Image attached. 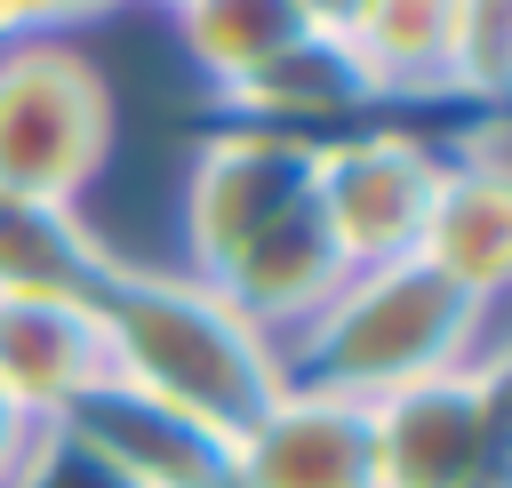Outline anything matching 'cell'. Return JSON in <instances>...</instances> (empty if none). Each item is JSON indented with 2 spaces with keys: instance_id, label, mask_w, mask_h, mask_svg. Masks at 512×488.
<instances>
[{
  "instance_id": "1",
  "label": "cell",
  "mask_w": 512,
  "mask_h": 488,
  "mask_svg": "<svg viewBox=\"0 0 512 488\" xmlns=\"http://www.w3.org/2000/svg\"><path fill=\"white\" fill-rule=\"evenodd\" d=\"M88 312L104 336V376H120V384H136V392H152L232 440L288 392L280 336H264L248 312H232L184 264L112 256V272L88 288Z\"/></svg>"
},
{
  "instance_id": "2",
  "label": "cell",
  "mask_w": 512,
  "mask_h": 488,
  "mask_svg": "<svg viewBox=\"0 0 512 488\" xmlns=\"http://www.w3.org/2000/svg\"><path fill=\"white\" fill-rule=\"evenodd\" d=\"M472 352H488V304L456 296L416 256L344 272L336 296L280 344L288 384L336 392L352 408H376V400H392L424 376H448Z\"/></svg>"
},
{
  "instance_id": "3",
  "label": "cell",
  "mask_w": 512,
  "mask_h": 488,
  "mask_svg": "<svg viewBox=\"0 0 512 488\" xmlns=\"http://www.w3.org/2000/svg\"><path fill=\"white\" fill-rule=\"evenodd\" d=\"M104 160H112L104 72L56 32L0 48V192L80 200Z\"/></svg>"
},
{
  "instance_id": "4",
  "label": "cell",
  "mask_w": 512,
  "mask_h": 488,
  "mask_svg": "<svg viewBox=\"0 0 512 488\" xmlns=\"http://www.w3.org/2000/svg\"><path fill=\"white\" fill-rule=\"evenodd\" d=\"M376 488H512L504 424V352H472L448 376H424L368 408Z\"/></svg>"
},
{
  "instance_id": "5",
  "label": "cell",
  "mask_w": 512,
  "mask_h": 488,
  "mask_svg": "<svg viewBox=\"0 0 512 488\" xmlns=\"http://www.w3.org/2000/svg\"><path fill=\"white\" fill-rule=\"evenodd\" d=\"M440 176H448V152L416 128L368 120V128L312 144V208L352 272L416 256V232L440 200Z\"/></svg>"
},
{
  "instance_id": "6",
  "label": "cell",
  "mask_w": 512,
  "mask_h": 488,
  "mask_svg": "<svg viewBox=\"0 0 512 488\" xmlns=\"http://www.w3.org/2000/svg\"><path fill=\"white\" fill-rule=\"evenodd\" d=\"M304 200H312V144L280 136V128L224 120L192 152V176H184V248H192L184 272L208 280L216 264H232L256 232H272Z\"/></svg>"
},
{
  "instance_id": "7",
  "label": "cell",
  "mask_w": 512,
  "mask_h": 488,
  "mask_svg": "<svg viewBox=\"0 0 512 488\" xmlns=\"http://www.w3.org/2000/svg\"><path fill=\"white\" fill-rule=\"evenodd\" d=\"M120 488H232V432L120 384L96 376L64 416H56Z\"/></svg>"
},
{
  "instance_id": "8",
  "label": "cell",
  "mask_w": 512,
  "mask_h": 488,
  "mask_svg": "<svg viewBox=\"0 0 512 488\" xmlns=\"http://www.w3.org/2000/svg\"><path fill=\"white\" fill-rule=\"evenodd\" d=\"M216 96H224V120L280 128V136H304V144H328V136L368 128L384 112V88L368 80L360 48L328 40V32H296L272 64H256L248 80H232Z\"/></svg>"
},
{
  "instance_id": "9",
  "label": "cell",
  "mask_w": 512,
  "mask_h": 488,
  "mask_svg": "<svg viewBox=\"0 0 512 488\" xmlns=\"http://www.w3.org/2000/svg\"><path fill=\"white\" fill-rule=\"evenodd\" d=\"M232 488H376L368 408L312 392V384H288L232 440Z\"/></svg>"
},
{
  "instance_id": "10",
  "label": "cell",
  "mask_w": 512,
  "mask_h": 488,
  "mask_svg": "<svg viewBox=\"0 0 512 488\" xmlns=\"http://www.w3.org/2000/svg\"><path fill=\"white\" fill-rule=\"evenodd\" d=\"M104 376L88 296H0V400L24 424H56Z\"/></svg>"
},
{
  "instance_id": "11",
  "label": "cell",
  "mask_w": 512,
  "mask_h": 488,
  "mask_svg": "<svg viewBox=\"0 0 512 488\" xmlns=\"http://www.w3.org/2000/svg\"><path fill=\"white\" fill-rule=\"evenodd\" d=\"M352 264L336 256V240H328V224H320V208L304 200V208H288L272 232H256L232 264H216L208 272V288L232 304V312H248L264 336H296L328 296H336V280H344Z\"/></svg>"
},
{
  "instance_id": "12",
  "label": "cell",
  "mask_w": 512,
  "mask_h": 488,
  "mask_svg": "<svg viewBox=\"0 0 512 488\" xmlns=\"http://www.w3.org/2000/svg\"><path fill=\"white\" fill-rule=\"evenodd\" d=\"M416 264L440 272L456 296H472V304L496 312V296L512 280V176H496V168H448L440 200H432V216L416 232Z\"/></svg>"
},
{
  "instance_id": "13",
  "label": "cell",
  "mask_w": 512,
  "mask_h": 488,
  "mask_svg": "<svg viewBox=\"0 0 512 488\" xmlns=\"http://www.w3.org/2000/svg\"><path fill=\"white\" fill-rule=\"evenodd\" d=\"M104 272L112 248L80 216V200L0 192V296H88Z\"/></svg>"
},
{
  "instance_id": "14",
  "label": "cell",
  "mask_w": 512,
  "mask_h": 488,
  "mask_svg": "<svg viewBox=\"0 0 512 488\" xmlns=\"http://www.w3.org/2000/svg\"><path fill=\"white\" fill-rule=\"evenodd\" d=\"M448 8L456 0H376L352 32L368 80L384 88V104L400 96H440V56H448Z\"/></svg>"
},
{
  "instance_id": "15",
  "label": "cell",
  "mask_w": 512,
  "mask_h": 488,
  "mask_svg": "<svg viewBox=\"0 0 512 488\" xmlns=\"http://www.w3.org/2000/svg\"><path fill=\"white\" fill-rule=\"evenodd\" d=\"M296 32H304V24H296V8H288V0H192V8L176 16L184 56H192L216 88L248 80L256 64H272Z\"/></svg>"
},
{
  "instance_id": "16",
  "label": "cell",
  "mask_w": 512,
  "mask_h": 488,
  "mask_svg": "<svg viewBox=\"0 0 512 488\" xmlns=\"http://www.w3.org/2000/svg\"><path fill=\"white\" fill-rule=\"evenodd\" d=\"M512 88V0H456L448 8V56H440V96H464L496 112Z\"/></svg>"
},
{
  "instance_id": "17",
  "label": "cell",
  "mask_w": 512,
  "mask_h": 488,
  "mask_svg": "<svg viewBox=\"0 0 512 488\" xmlns=\"http://www.w3.org/2000/svg\"><path fill=\"white\" fill-rule=\"evenodd\" d=\"M8 488H120V480H112V472H104V464L64 432V424H40Z\"/></svg>"
},
{
  "instance_id": "18",
  "label": "cell",
  "mask_w": 512,
  "mask_h": 488,
  "mask_svg": "<svg viewBox=\"0 0 512 488\" xmlns=\"http://www.w3.org/2000/svg\"><path fill=\"white\" fill-rule=\"evenodd\" d=\"M296 8V24L304 32H328V40H352L360 32V16L376 8V0H288Z\"/></svg>"
},
{
  "instance_id": "19",
  "label": "cell",
  "mask_w": 512,
  "mask_h": 488,
  "mask_svg": "<svg viewBox=\"0 0 512 488\" xmlns=\"http://www.w3.org/2000/svg\"><path fill=\"white\" fill-rule=\"evenodd\" d=\"M120 0H40V32H80V24H96V16H112Z\"/></svg>"
},
{
  "instance_id": "20",
  "label": "cell",
  "mask_w": 512,
  "mask_h": 488,
  "mask_svg": "<svg viewBox=\"0 0 512 488\" xmlns=\"http://www.w3.org/2000/svg\"><path fill=\"white\" fill-rule=\"evenodd\" d=\"M32 432H40V424H24V416H16L8 400H0V488L16 480V464H24V448H32Z\"/></svg>"
},
{
  "instance_id": "21",
  "label": "cell",
  "mask_w": 512,
  "mask_h": 488,
  "mask_svg": "<svg viewBox=\"0 0 512 488\" xmlns=\"http://www.w3.org/2000/svg\"><path fill=\"white\" fill-rule=\"evenodd\" d=\"M32 32H40V0H0V48H16Z\"/></svg>"
},
{
  "instance_id": "22",
  "label": "cell",
  "mask_w": 512,
  "mask_h": 488,
  "mask_svg": "<svg viewBox=\"0 0 512 488\" xmlns=\"http://www.w3.org/2000/svg\"><path fill=\"white\" fill-rule=\"evenodd\" d=\"M160 8H168V16H184V8H192V0H160Z\"/></svg>"
}]
</instances>
